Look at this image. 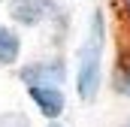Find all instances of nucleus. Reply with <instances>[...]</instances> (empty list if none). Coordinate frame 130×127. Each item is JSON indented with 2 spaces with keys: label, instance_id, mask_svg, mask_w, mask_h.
I'll use <instances>...</instances> for the list:
<instances>
[{
  "label": "nucleus",
  "instance_id": "1",
  "mask_svg": "<svg viewBox=\"0 0 130 127\" xmlns=\"http://www.w3.org/2000/svg\"><path fill=\"white\" fill-rule=\"evenodd\" d=\"M100 55H103V18L94 12L88 42L79 52V73H76V91L82 100H94L100 91Z\"/></svg>",
  "mask_w": 130,
  "mask_h": 127
},
{
  "label": "nucleus",
  "instance_id": "2",
  "mask_svg": "<svg viewBox=\"0 0 130 127\" xmlns=\"http://www.w3.org/2000/svg\"><path fill=\"white\" fill-rule=\"evenodd\" d=\"M21 76H24V82L30 88H58L64 82V64H58V61L36 64V67H27Z\"/></svg>",
  "mask_w": 130,
  "mask_h": 127
},
{
  "label": "nucleus",
  "instance_id": "3",
  "mask_svg": "<svg viewBox=\"0 0 130 127\" xmlns=\"http://www.w3.org/2000/svg\"><path fill=\"white\" fill-rule=\"evenodd\" d=\"M30 91V100L39 106V112L45 118H58L64 112V94L61 88H27Z\"/></svg>",
  "mask_w": 130,
  "mask_h": 127
},
{
  "label": "nucleus",
  "instance_id": "4",
  "mask_svg": "<svg viewBox=\"0 0 130 127\" xmlns=\"http://www.w3.org/2000/svg\"><path fill=\"white\" fill-rule=\"evenodd\" d=\"M18 58V36L0 24V64H9Z\"/></svg>",
  "mask_w": 130,
  "mask_h": 127
},
{
  "label": "nucleus",
  "instance_id": "5",
  "mask_svg": "<svg viewBox=\"0 0 130 127\" xmlns=\"http://www.w3.org/2000/svg\"><path fill=\"white\" fill-rule=\"evenodd\" d=\"M115 88H118L121 94L130 97V55L121 61V67L115 70Z\"/></svg>",
  "mask_w": 130,
  "mask_h": 127
},
{
  "label": "nucleus",
  "instance_id": "6",
  "mask_svg": "<svg viewBox=\"0 0 130 127\" xmlns=\"http://www.w3.org/2000/svg\"><path fill=\"white\" fill-rule=\"evenodd\" d=\"M121 12H124V18L130 21V0H121Z\"/></svg>",
  "mask_w": 130,
  "mask_h": 127
},
{
  "label": "nucleus",
  "instance_id": "7",
  "mask_svg": "<svg viewBox=\"0 0 130 127\" xmlns=\"http://www.w3.org/2000/svg\"><path fill=\"white\" fill-rule=\"evenodd\" d=\"M52 127H61V124H52Z\"/></svg>",
  "mask_w": 130,
  "mask_h": 127
},
{
  "label": "nucleus",
  "instance_id": "8",
  "mask_svg": "<svg viewBox=\"0 0 130 127\" xmlns=\"http://www.w3.org/2000/svg\"><path fill=\"white\" fill-rule=\"evenodd\" d=\"M127 127H130V124H127Z\"/></svg>",
  "mask_w": 130,
  "mask_h": 127
}]
</instances>
